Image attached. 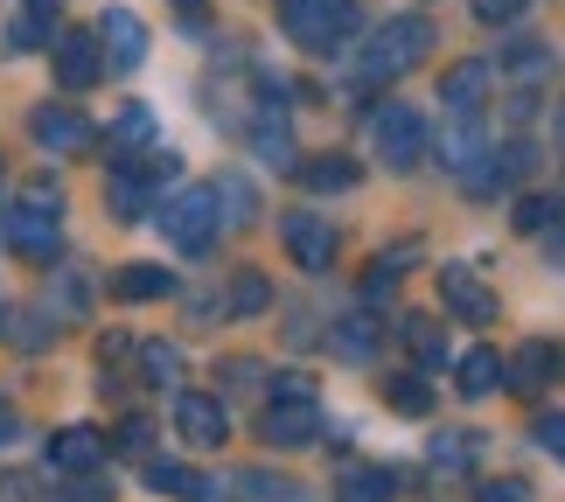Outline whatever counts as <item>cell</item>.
I'll use <instances>...</instances> for the list:
<instances>
[{
	"mask_svg": "<svg viewBox=\"0 0 565 502\" xmlns=\"http://www.w3.org/2000/svg\"><path fill=\"white\" fill-rule=\"evenodd\" d=\"M224 308H231L237 321L266 314V308H273V287H266V273H237V279H231V293H224Z\"/></svg>",
	"mask_w": 565,
	"mask_h": 502,
	"instance_id": "26",
	"label": "cell"
},
{
	"mask_svg": "<svg viewBox=\"0 0 565 502\" xmlns=\"http://www.w3.org/2000/svg\"><path fill=\"white\" fill-rule=\"evenodd\" d=\"M50 502H113V489H105L98 474H71V489H56Z\"/></svg>",
	"mask_w": 565,
	"mask_h": 502,
	"instance_id": "38",
	"label": "cell"
},
{
	"mask_svg": "<svg viewBox=\"0 0 565 502\" xmlns=\"http://www.w3.org/2000/svg\"><path fill=\"white\" fill-rule=\"evenodd\" d=\"M558 161H565V105H558Z\"/></svg>",
	"mask_w": 565,
	"mask_h": 502,
	"instance_id": "48",
	"label": "cell"
},
{
	"mask_svg": "<svg viewBox=\"0 0 565 502\" xmlns=\"http://www.w3.org/2000/svg\"><path fill=\"white\" fill-rule=\"evenodd\" d=\"M147 489L168 495V502H216V482H210V474H195V468H182V461H154V453H147Z\"/></svg>",
	"mask_w": 565,
	"mask_h": 502,
	"instance_id": "17",
	"label": "cell"
},
{
	"mask_svg": "<svg viewBox=\"0 0 565 502\" xmlns=\"http://www.w3.org/2000/svg\"><path fill=\"white\" fill-rule=\"evenodd\" d=\"M531 440L552 453V461H565V412H537L531 419Z\"/></svg>",
	"mask_w": 565,
	"mask_h": 502,
	"instance_id": "36",
	"label": "cell"
},
{
	"mask_svg": "<svg viewBox=\"0 0 565 502\" xmlns=\"http://www.w3.org/2000/svg\"><path fill=\"white\" fill-rule=\"evenodd\" d=\"M273 398H315V377H294L287 370V377H273Z\"/></svg>",
	"mask_w": 565,
	"mask_h": 502,
	"instance_id": "43",
	"label": "cell"
},
{
	"mask_svg": "<svg viewBox=\"0 0 565 502\" xmlns=\"http://www.w3.org/2000/svg\"><path fill=\"white\" fill-rule=\"evenodd\" d=\"M454 384H461V398H489V391H503V356H495V349H468Z\"/></svg>",
	"mask_w": 565,
	"mask_h": 502,
	"instance_id": "24",
	"label": "cell"
},
{
	"mask_svg": "<svg viewBox=\"0 0 565 502\" xmlns=\"http://www.w3.org/2000/svg\"><path fill=\"white\" fill-rule=\"evenodd\" d=\"M510 224L524 231V237L558 231V224H565V195H552V189H524V195H516V210H510Z\"/></svg>",
	"mask_w": 565,
	"mask_h": 502,
	"instance_id": "20",
	"label": "cell"
},
{
	"mask_svg": "<svg viewBox=\"0 0 565 502\" xmlns=\"http://www.w3.org/2000/svg\"><path fill=\"white\" fill-rule=\"evenodd\" d=\"M321 432V398H273L258 412V440L266 447H308Z\"/></svg>",
	"mask_w": 565,
	"mask_h": 502,
	"instance_id": "8",
	"label": "cell"
},
{
	"mask_svg": "<svg viewBox=\"0 0 565 502\" xmlns=\"http://www.w3.org/2000/svg\"><path fill=\"white\" fill-rule=\"evenodd\" d=\"M426 56H433V21L426 14H391L371 42H356V63H350V71H356L363 92H377V84L412 77Z\"/></svg>",
	"mask_w": 565,
	"mask_h": 502,
	"instance_id": "1",
	"label": "cell"
},
{
	"mask_svg": "<svg viewBox=\"0 0 565 502\" xmlns=\"http://www.w3.org/2000/svg\"><path fill=\"white\" fill-rule=\"evenodd\" d=\"M119 453H140L147 461V453H154V419H126L119 426Z\"/></svg>",
	"mask_w": 565,
	"mask_h": 502,
	"instance_id": "39",
	"label": "cell"
},
{
	"mask_svg": "<svg viewBox=\"0 0 565 502\" xmlns=\"http://www.w3.org/2000/svg\"><path fill=\"white\" fill-rule=\"evenodd\" d=\"M405 342H412V356H419V363H440V356H447L440 321H426V314H412V321H405Z\"/></svg>",
	"mask_w": 565,
	"mask_h": 502,
	"instance_id": "34",
	"label": "cell"
},
{
	"mask_svg": "<svg viewBox=\"0 0 565 502\" xmlns=\"http://www.w3.org/2000/svg\"><path fill=\"white\" fill-rule=\"evenodd\" d=\"M29 140L50 147V154H84L98 133H92V119H84L77 105H35V113H29Z\"/></svg>",
	"mask_w": 565,
	"mask_h": 502,
	"instance_id": "11",
	"label": "cell"
},
{
	"mask_svg": "<svg viewBox=\"0 0 565 502\" xmlns=\"http://www.w3.org/2000/svg\"><path fill=\"white\" fill-rule=\"evenodd\" d=\"M237 495H245V502H308V489H294L287 482V474H237Z\"/></svg>",
	"mask_w": 565,
	"mask_h": 502,
	"instance_id": "30",
	"label": "cell"
},
{
	"mask_svg": "<svg viewBox=\"0 0 565 502\" xmlns=\"http://www.w3.org/2000/svg\"><path fill=\"white\" fill-rule=\"evenodd\" d=\"M42 42H56V35H50V14H35V8H29V14H21V21H14V35H8V50H42Z\"/></svg>",
	"mask_w": 565,
	"mask_h": 502,
	"instance_id": "37",
	"label": "cell"
},
{
	"mask_svg": "<svg viewBox=\"0 0 565 502\" xmlns=\"http://www.w3.org/2000/svg\"><path fill=\"white\" fill-rule=\"evenodd\" d=\"M475 502H531L524 482H475Z\"/></svg>",
	"mask_w": 565,
	"mask_h": 502,
	"instance_id": "41",
	"label": "cell"
},
{
	"mask_svg": "<svg viewBox=\"0 0 565 502\" xmlns=\"http://www.w3.org/2000/svg\"><path fill=\"white\" fill-rule=\"evenodd\" d=\"M98 42H105V71H119V77L147 63V29H140V14H126V8H105Z\"/></svg>",
	"mask_w": 565,
	"mask_h": 502,
	"instance_id": "14",
	"label": "cell"
},
{
	"mask_svg": "<svg viewBox=\"0 0 565 502\" xmlns=\"http://www.w3.org/2000/svg\"><path fill=\"white\" fill-rule=\"evenodd\" d=\"M161 216V231H168V245L189 252V258H203L216 237H224V210H216V189L210 182H195V189H175L168 203L154 210Z\"/></svg>",
	"mask_w": 565,
	"mask_h": 502,
	"instance_id": "3",
	"label": "cell"
},
{
	"mask_svg": "<svg viewBox=\"0 0 565 502\" xmlns=\"http://www.w3.org/2000/svg\"><path fill=\"white\" fill-rule=\"evenodd\" d=\"M475 453H482V432H433L426 461H433V468H468Z\"/></svg>",
	"mask_w": 565,
	"mask_h": 502,
	"instance_id": "28",
	"label": "cell"
},
{
	"mask_svg": "<svg viewBox=\"0 0 565 502\" xmlns=\"http://www.w3.org/2000/svg\"><path fill=\"white\" fill-rule=\"evenodd\" d=\"M8 245L21 258H35V266H56L63 258V224H56V210H35V203H8Z\"/></svg>",
	"mask_w": 565,
	"mask_h": 502,
	"instance_id": "5",
	"label": "cell"
},
{
	"mask_svg": "<svg viewBox=\"0 0 565 502\" xmlns=\"http://www.w3.org/2000/svg\"><path fill=\"white\" fill-rule=\"evenodd\" d=\"M398 489H405V474L384 468V461H371V468H350V474H342V482H335V502H391Z\"/></svg>",
	"mask_w": 565,
	"mask_h": 502,
	"instance_id": "19",
	"label": "cell"
},
{
	"mask_svg": "<svg viewBox=\"0 0 565 502\" xmlns=\"http://www.w3.org/2000/svg\"><path fill=\"white\" fill-rule=\"evenodd\" d=\"M391 405H398L405 419H426V412H433V384L405 370V377H391Z\"/></svg>",
	"mask_w": 565,
	"mask_h": 502,
	"instance_id": "33",
	"label": "cell"
},
{
	"mask_svg": "<svg viewBox=\"0 0 565 502\" xmlns=\"http://www.w3.org/2000/svg\"><path fill=\"white\" fill-rule=\"evenodd\" d=\"M279 237H287V258L300 273H329L335 266V252H342V237L329 216H315V210H294L287 224H279Z\"/></svg>",
	"mask_w": 565,
	"mask_h": 502,
	"instance_id": "6",
	"label": "cell"
},
{
	"mask_svg": "<svg viewBox=\"0 0 565 502\" xmlns=\"http://www.w3.org/2000/svg\"><path fill=\"white\" fill-rule=\"evenodd\" d=\"M440 308H447L454 321L489 329V321H495V293L482 287V273H475V266H440Z\"/></svg>",
	"mask_w": 565,
	"mask_h": 502,
	"instance_id": "12",
	"label": "cell"
},
{
	"mask_svg": "<svg viewBox=\"0 0 565 502\" xmlns=\"http://www.w3.org/2000/svg\"><path fill=\"white\" fill-rule=\"evenodd\" d=\"M558 377H565V342H552V335H545V342L531 335V342L503 363V384H510V391H552Z\"/></svg>",
	"mask_w": 565,
	"mask_h": 502,
	"instance_id": "13",
	"label": "cell"
},
{
	"mask_svg": "<svg viewBox=\"0 0 565 502\" xmlns=\"http://www.w3.org/2000/svg\"><path fill=\"white\" fill-rule=\"evenodd\" d=\"M105 140H113V154H119V161H140L147 147H154V113H147V105H126Z\"/></svg>",
	"mask_w": 565,
	"mask_h": 502,
	"instance_id": "22",
	"label": "cell"
},
{
	"mask_svg": "<svg viewBox=\"0 0 565 502\" xmlns=\"http://www.w3.org/2000/svg\"><path fill=\"white\" fill-rule=\"evenodd\" d=\"M98 461H105V432L98 426H63L50 440V468H63V474H98Z\"/></svg>",
	"mask_w": 565,
	"mask_h": 502,
	"instance_id": "15",
	"label": "cell"
},
{
	"mask_svg": "<svg viewBox=\"0 0 565 502\" xmlns=\"http://www.w3.org/2000/svg\"><path fill=\"white\" fill-rule=\"evenodd\" d=\"M98 356H105V363H126V356H134V342H126V335H105Z\"/></svg>",
	"mask_w": 565,
	"mask_h": 502,
	"instance_id": "45",
	"label": "cell"
},
{
	"mask_svg": "<svg viewBox=\"0 0 565 502\" xmlns=\"http://www.w3.org/2000/svg\"><path fill=\"white\" fill-rule=\"evenodd\" d=\"M168 293H175V273L168 266H126L113 279V300H134V308L140 300H168Z\"/></svg>",
	"mask_w": 565,
	"mask_h": 502,
	"instance_id": "23",
	"label": "cell"
},
{
	"mask_svg": "<svg viewBox=\"0 0 565 502\" xmlns=\"http://www.w3.org/2000/svg\"><path fill=\"white\" fill-rule=\"evenodd\" d=\"M29 8H35V14H56V8H63V0H29Z\"/></svg>",
	"mask_w": 565,
	"mask_h": 502,
	"instance_id": "47",
	"label": "cell"
},
{
	"mask_svg": "<svg viewBox=\"0 0 565 502\" xmlns=\"http://www.w3.org/2000/svg\"><path fill=\"white\" fill-rule=\"evenodd\" d=\"M0 335H8L14 349H50V342H56V321H42L35 308H21V314L0 321Z\"/></svg>",
	"mask_w": 565,
	"mask_h": 502,
	"instance_id": "29",
	"label": "cell"
},
{
	"mask_svg": "<svg viewBox=\"0 0 565 502\" xmlns=\"http://www.w3.org/2000/svg\"><path fill=\"white\" fill-rule=\"evenodd\" d=\"M168 8H175V21H182V29H189L195 42L210 35V0H168Z\"/></svg>",
	"mask_w": 565,
	"mask_h": 502,
	"instance_id": "40",
	"label": "cell"
},
{
	"mask_svg": "<svg viewBox=\"0 0 565 502\" xmlns=\"http://www.w3.org/2000/svg\"><path fill=\"white\" fill-rule=\"evenodd\" d=\"M105 203H113L119 224H140L147 203H154V182H147L134 161H119V168H113V182H105Z\"/></svg>",
	"mask_w": 565,
	"mask_h": 502,
	"instance_id": "18",
	"label": "cell"
},
{
	"mask_svg": "<svg viewBox=\"0 0 565 502\" xmlns=\"http://www.w3.org/2000/svg\"><path fill=\"white\" fill-rule=\"evenodd\" d=\"M495 84V63L482 56H461L454 71L440 77V98H447V113H482V92Z\"/></svg>",
	"mask_w": 565,
	"mask_h": 502,
	"instance_id": "16",
	"label": "cell"
},
{
	"mask_svg": "<svg viewBox=\"0 0 565 502\" xmlns=\"http://www.w3.org/2000/svg\"><path fill=\"white\" fill-rule=\"evenodd\" d=\"M503 71H510L516 84H537V77H545V71H552V50H545V42H510V56H503Z\"/></svg>",
	"mask_w": 565,
	"mask_h": 502,
	"instance_id": "32",
	"label": "cell"
},
{
	"mask_svg": "<svg viewBox=\"0 0 565 502\" xmlns=\"http://www.w3.org/2000/svg\"><path fill=\"white\" fill-rule=\"evenodd\" d=\"M50 56H56V84H63V92H92V84L105 77V42H98V29H63Z\"/></svg>",
	"mask_w": 565,
	"mask_h": 502,
	"instance_id": "7",
	"label": "cell"
},
{
	"mask_svg": "<svg viewBox=\"0 0 565 502\" xmlns=\"http://www.w3.org/2000/svg\"><path fill=\"white\" fill-rule=\"evenodd\" d=\"M175 432L189 447H224L231 440V412H224V398H210V391H175Z\"/></svg>",
	"mask_w": 565,
	"mask_h": 502,
	"instance_id": "9",
	"label": "cell"
},
{
	"mask_svg": "<svg viewBox=\"0 0 565 502\" xmlns=\"http://www.w3.org/2000/svg\"><path fill=\"white\" fill-rule=\"evenodd\" d=\"M426 147H433V161H440V168H454V174H468L475 161L489 154L482 113H447V126H440V133H426Z\"/></svg>",
	"mask_w": 565,
	"mask_h": 502,
	"instance_id": "10",
	"label": "cell"
},
{
	"mask_svg": "<svg viewBox=\"0 0 565 502\" xmlns=\"http://www.w3.org/2000/svg\"><path fill=\"white\" fill-rule=\"evenodd\" d=\"M134 356H140L147 384H182V349L175 342H134Z\"/></svg>",
	"mask_w": 565,
	"mask_h": 502,
	"instance_id": "27",
	"label": "cell"
},
{
	"mask_svg": "<svg viewBox=\"0 0 565 502\" xmlns=\"http://www.w3.org/2000/svg\"><path fill=\"white\" fill-rule=\"evenodd\" d=\"M356 161L350 154H321V161H308V168H300V182H308L315 195H342V189H356Z\"/></svg>",
	"mask_w": 565,
	"mask_h": 502,
	"instance_id": "25",
	"label": "cell"
},
{
	"mask_svg": "<svg viewBox=\"0 0 565 502\" xmlns=\"http://www.w3.org/2000/svg\"><path fill=\"white\" fill-rule=\"evenodd\" d=\"M14 432H21V419H14V405H8V398H0V447H8V440H14Z\"/></svg>",
	"mask_w": 565,
	"mask_h": 502,
	"instance_id": "46",
	"label": "cell"
},
{
	"mask_svg": "<svg viewBox=\"0 0 565 502\" xmlns=\"http://www.w3.org/2000/svg\"><path fill=\"white\" fill-rule=\"evenodd\" d=\"M531 0H468V14L482 21V29H510V21H524Z\"/></svg>",
	"mask_w": 565,
	"mask_h": 502,
	"instance_id": "35",
	"label": "cell"
},
{
	"mask_svg": "<svg viewBox=\"0 0 565 502\" xmlns=\"http://www.w3.org/2000/svg\"><path fill=\"white\" fill-rule=\"evenodd\" d=\"M279 29L308 56H342L363 35V8L356 0H279Z\"/></svg>",
	"mask_w": 565,
	"mask_h": 502,
	"instance_id": "2",
	"label": "cell"
},
{
	"mask_svg": "<svg viewBox=\"0 0 565 502\" xmlns=\"http://www.w3.org/2000/svg\"><path fill=\"white\" fill-rule=\"evenodd\" d=\"M377 342H384V329H377L371 314H342L335 329H329V349H335V356H350V363H371Z\"/></svg>",
	"mask_w": 565,
	"mask_h": 502,
	"instance_id": "21",
	"label": "cell"
},
{
	"mask_svg": "<svg viewBox=\"0 0 565 502\" xmlns=\"http://www.w3.org/2000/svg\"><path fill=\"white\" fill-rule=\"evenodd\" d=\"M216 210H224V224H252V182L245 174H216Z\"/></svg>",
	"mask_w": 565,
	"mask_h": 502,
	"instance_id": "31",
	"label": "cell"
},
{
	"mask_svg": "<svg viewBox=\"0 0 565 502\" xmlns=\"http://www.w3.org/2000/svg\"><path fill=\"white\" fill-rule=\"evenodd\" d=\"M56 300H63V308H71V314H84V308H92V287H84V279L71 273V279H63V287H56Z\"/></svg>",
	"mask_w": 565,
	"mask_h": 502,
	"instance_id": "42",
	"label": "cell"
},
{
	"mask_svg": "<svg viewBox=\"0 0 565 502\" xmlns=\"http://www.w3.org/2000/svg\"><path fill=\"white\" fill-rule=\"evenodd\" d=\"M258 384V363H224V391H252Z\"/></svg>",
	"mask_w": 565,
	"mask_h": 502,
	"instance_id": "44",
	"label": "cell"
},
{
	"mask_svg": "<svg viewBox=\"0 0 565 502\" xmlns=\"http://www.w3.org/2000/svg\"><path fill=\"white\" fill-rule=\"evenodd\" d=\"M363 133H371L377 161H384L391 174L419 168V154H426V119L412 113V105H398V98H377V105H371V119H363Z\"/></svg>",
	"mask_w": 565,
	"mask_h": 502,
	"instance_id": "4",
	"label": "cell"
}]
</instances>
